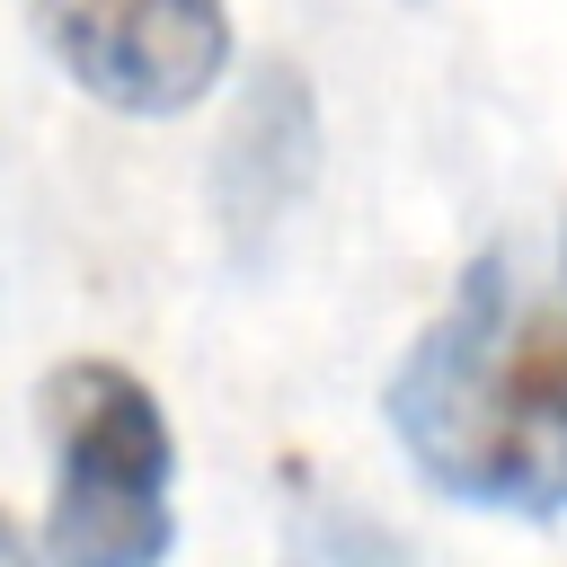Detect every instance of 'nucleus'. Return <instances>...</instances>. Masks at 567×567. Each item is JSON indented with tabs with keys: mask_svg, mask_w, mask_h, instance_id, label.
I'll use <instances>...</instances> for the list:
<instances>
[{
	"mask_svg": "<svg viewBox=\"0 0 567 567\" xmlns=\"http://www.w3.org/2000/svg\"><path fill=\"white\" fill-rule=\"evenodd\" d=\"M381 416L425 487L487 514H567V213L452 275Z\"/></svg>",
	"mask_w": 567,
	"mask_h": 567,
	"instance_id": "1",
	"label": "nucleus"
},
{
	"mask_svg": "<svg viewBox=\"0 0 567 567\" xmlns=\"http://www.w3.org/2000/svg\"><path fill=\"white\" fill-rule=\"evenodd\" d=\"M53 461L44 558L53 567H168L177 549V434L142 372L71 354L35 381Z\"/></svg>",
	"mask_w": 567,
	"mask_h": 567,
	"instance_id": "2",
	"label": "nucleus"
},
{
	"mask_svg": "<svg viewBox=\"0 0 567 567\" xmlns=\"http://www.w3.org/2000/svg\"><path fill=\"white\" fill-rule=\"evenodd\" d=\"M35 44L115 115H186L230 71V0H27Z\"/></svg>",
	"mask_w": 567,
	"mask_h": 567,
	"instance_id": "3",
	"label": "nucleus"
},
{
	"mask_svg": "<svg viewBox=\"0 0 567 567\" xmlns=\"http://www.w3.org/2000/svg\"><path fill=\"white\" fill-rule=\"evenodd\" d=\"M310 159H319V106H310L301 71L266 62V71L239 89L230 133H221V151H213V213H221V230H230L239 257H257V239L301 204Z\"/></svg>",
	"mask_w": 567,
	"mask_h": 567,
	"instance_id": "4",
	"label": "nucleus"
},
{
	"mask_svg": "<svg viewBox=\"0 0 567 567\" xmlns=\"http://www.w3.org/2000/svg\"><path fill=\"white\" fill-rule=\"evenodd\" d=\"M0 567H35V558H27V540L9 532V514H0Z\"/></svg>",
	"mask_w": 567,
	"mask_h": 567,
	"instance_id": "5",
	"label": "nucleus"
}]
</instances>
